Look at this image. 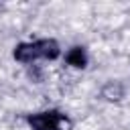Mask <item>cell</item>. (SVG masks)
I'll return each instance as SVG.
<instances>
[{
    "mask_svg": "<svg viewBox=\"0 0 130 130\" xmlns=\"http://www.w3.org/2000/svg\"><path fill=\"white\" fill-rule=\"evenodd\" d=\"M26 122L32 130H71L73 128V120L59 112V110H47V112H37V114H28Z\"/></svg>",
    "mask_w": 130,
    "mask_h": 130,
    "instance_id": "6da1fadb",
    "label": "cell"
},
{
    "mask_svg": "<svg viewBox=\"0 0 130 130\" xmlns=\"http://www.w3.org/2000/svg\"><path fill=\"white\" fill-rule=\"evenodd\" d=\"M35 45V53H37V59H57L61 55V47L55 39H39V41H32Z\"/></svg>",
    "mask_w": 130,
    "mask_h": 130,
    "instance_id": "7a4b0ae2",
    "label": "cell"
},
{
    "mask_svg": "<svg viewBox=\"0 0 130 130\" xmlns=\"http://www.w3.org/2000/svg\"><path fill=\"white\" fill-rule=\"evenodd\" d=\"M65 61H67V65H71L75 69H85L87 67V53L83 47L75 45L65 53Z\"/></svg>",
    "mask_w": 130,
    "mask_h": 130,
    "instance_id": "3957f363",
    "label": "cell"
},
{
    "mask_svg": "<svg viewBox=\"0 0 130 130\" xmlns=\"http://www.w3.org/2000/svg\"><path fill=\"white\" fill-rule=\"evenodd\" d=\"M12 57L16 61H20V63H32V61H37V53H35L32 41L30 43H18L14 47V51H12Z\"/></svg>",
    "mask_w": 130,
    "mask_h": 130,
    "instance_id": "277c9868",
    "label": "cell"
},
{
    "mask_svg": "<svg viewBox=\"0 0 130 130\" xmlns=\"http://www.w3.org/2000/svg\"><path fill=\"white\" fill-rule=\"evenodd\" d=\"M124 93H126V89H124V85L120 81H108L100 91V95L106 102H120L124 98Z\"/></svg>",
    "mask_w": 130,
    "mask_h": 130,
    "instance_id": "5b68a950",
    "label": "cell"
}]
</instances>
